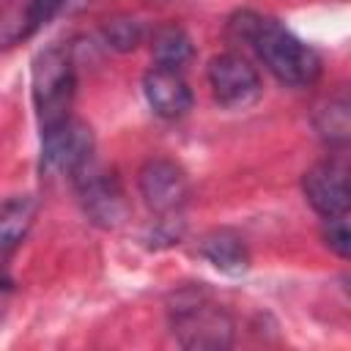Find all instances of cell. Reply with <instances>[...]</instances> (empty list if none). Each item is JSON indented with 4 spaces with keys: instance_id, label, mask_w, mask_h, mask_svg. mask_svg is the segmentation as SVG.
<instances>
[{
    "instance_id": "6da1fadb",
    "label": "cell",
    "mask_w": 351,
    "mask_h": 351,
    "mask_svg": "<svg viewBox=\"0 0 351 351\" xmlns=\"http://www.w3.org/2000/svg\"><path fill=\"white\" fill-rule=\"evenodd\" d=\"M230 33L250 44L258 60L282 85L307 88L321 77V55L271 16L258 11H239L230 19Z\"/></svg>"
},
{
    "instance_id": "7a4b0ae2",
    "label": "cell",
    "mask_w": 351,
    "mask_h": 351,
    "mask_svg": "<svg viewBox=\"0 0 351 351\" xmlns=\"http://www.w3.org/2000/svg\"><path fill=\"white\" fill-rule=\"evenodd\" d=\"M30 85H33V107H36L41 132L69 118L74 104V90H77L74 60L69 47L52 44L41 49L33 60Z\"/></svg>"
},
{
    "instance_id": "3957f363",
    "label": "cell",
    "mask_w": 351,
    "mask_h": 351,
    "mask_svg": "<svg viewBox=\"0 0 351 351\" xmlns=\"http://www.w3.org/2000/svg\"><path fill=\"white\" fill-rule=\"evenodd\" d=\"M178 346L189 351H222L233 343V318L197 291H181L170 307Z\"/></svg>"
},
{
    "instance_id": "277c9868",
    "label": "cell",
    "mask_w": 351,
    "mask_h": 351,
    "mask_svg": "<svg viewBox=\"0 0 351 351\" xmlns=\"http://www.w3.org/2000/svg\"><path fill=\"white\" fill-rule=\"evenodd\" d=\"M93 162V132L85 121L69 115L41 132V176L74 181Z\"/></svg>"
},
{
    "instance_id": "5b68a950",
    "label": "cell",
    "mask_w": 351,
    "mask_h": 351,
    "mask_svg": "<svg viewBox=\"0 0 351 351\" xmlns=\"http://www.w3.org/2000/svg\"><path fill=\"white\" fill-rule=\"evenodd\" d=\"M80 197V206L85 217L99 228H118L129 217V203L123 195V186L115 173H107L96 165V159L71 181Z\"/></svg>"
},
{
    "instance_id": "8992f818",
    "label": "cell",
    "mask_w": 351,
    "mask_h": 351,
    "mask_svg": "<svg viewBox=\"0 0 351 351\" xmlns=\"http://www.w3.org/2000/svg\"><path fill=\"white\" fill-rule=\"evenodd\" d=\"M206 74H208V85H211L214 101L219 107H225V110H247L263 93L258 69L247 58H241L236 52L214 55L208 60Z\"/></svg>"
},
{
    "instance_id": "52a82bcc",
    "label": "cell",
    "mask_w": 351,
    "mask_h": 351,
    "mask_svg": "<svg viewBox=\"0 0 351 351\" xmlns=\"http://www.w3.org/2000/svg\"><path fill=\"white\" fill-rule=\"evenodd\" d=\"M137 186L156 217H178L189 200V178L173 159H148L140 167Z\"/></svg>"
},
{
    "instance_id": "ba28073f",
    "label": "cell",
    "mask_w": 351,
    "mask_h": 351,
    "mask_svg": "<svg viewBox=\"0 0 351 351\" xmlns=\"http://www.w3.org/2000/svg\"><path fill=\"white\" fill-rule=\"evenodd\" d=\"M302 192L321 217L348 214V167L343 159H324L302 176Z\"/></svg>"
},
{
    "instance_id": "9c48e42d",
    "label": "cell",
    "mask_w": 351,
    "mask_h": 351,
    "mask_svg": "<svg viewBox=\"0 0 351 351\" xmlns=\"http://www.w3.org/2000/svg\"><path fill=\"white\" fill-rule=\"evenodd\" d=\"M143 93L148 99V107L165 121L184 118L192 110V90L181 77V71L176 69H165V66L148 69L143 77Z\"/></svg>"
},
{
    "instance_id": "30bf717a",
    "label": "cell",
    "mask_w": 351,
    "mask_h": 351,
    "mask_svg": "<svg viewBox=\"0 0 351 351\" xmlns=\"http://www.w3.org/2000/svg\"><path fill=\"white\" fill-rule=\"evenodd\" d=\"M63 0H14L0 14V49H11L19 41L30 38L38 27H44L58 11Z\"/></svg>"
},
{
    "instance_id": "8fae6325",
    "label": "cell",
    "mask_w": 351,
    "mask_h": 351,
    "mask_svg": "<svg viewBox=\"0 0 351 351\" xmlns=\"http://www.w3.org/2000/svg\"><path fill=\"white\" fill-rule=\"evenodd\" d=\"M197 252L217 271H222L228 277H241L250 269V250H247L244 239L233 230H225V228L206 233L197 244Z\"/></svg>"
},
{
    "instance_id": "7c38bea8",
    "label": "cell",
    "mask_w": 351,
    "mask_h": 351,
    "mask_svg": "<svg viewBox=\"0 0 351 351\" xmlns=\"http://www.w3.org/2000/svg\"><path fill=\"white\" fill-rule=\"evenodd\" d=\"M36 219V200L30 195H14L0 206V266L19 250Z\"/></svg>"
},
{
    "instance_id": "4fadbf2b",
    "label": "cell",
    "mask_w": 351,
    "mask_h": 351,
    "mask_svg": "<svg viewBox=\"0 0 351 351\" xmlns=\"http://www.w3.org/2000/svg\"><path fill=\"white\" fill-rule=\"evenodd\" d=\"M151 52H154L156 66L181 71L192 60L195 47H192L189 33L181 25H159L151 36Z\"/></svg>"
},
{
    "instance_id": "5bb4252c",
    "label": "cell",
    "mask_w": 351,
    "mask_h": 351,
    "mask_svg": "<svg viewBox=\"0 0 351 351\" xmlns=\"http://www.w3.org/2000/svg\"><path fill=\"white\" fill-rule=\"evenodd\" d=\"M315 129L329 145H346L348 132H351V118H348V99L337 96L329 99L318 112H315Z\"/></svg>"
},
{
    "instance_id": "9a60e30c",
    "label": "cell",
    "mask_w": 351,
    "mask_h": 351,
    "mask_svg": "<svg viewBox=\"0 0 351 351\" xmlns=\"http://www.w3.org/2000/svg\"><path fill=\"white\" fill-rule=\"evenodd\" d=\"M101 33H104V41L112 49H118V52L134 49L143 41V36H145L143 22H137L132 16H112V19H107L104 27H101Z\"/></svg>"
},
{
    "instance_id": "2e32d148",
    "label": "cell",
    "mask_w": 351,
    "mask_h": 351,
    "mask_svg": "<svg viewBox=\"0 0 351 351\" xmlns=\"http://www.w3.org/2000/svg\"><path fill=\"white\" fill-rule=\"evenodd\" d=\"M324 241H326V247H329L335 255H340V258H348V250H351L348 214L324 217Z\"/></svg>"
}]
</instances>
